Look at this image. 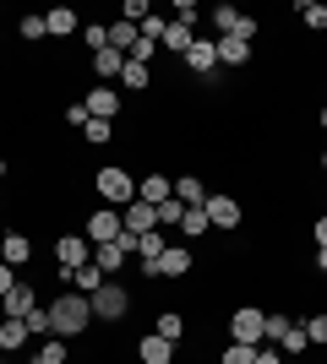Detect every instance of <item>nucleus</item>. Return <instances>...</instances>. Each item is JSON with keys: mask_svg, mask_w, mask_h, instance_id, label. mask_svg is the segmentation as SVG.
<instances>
[{"mask_svg": "<svg viewBox=\"0 0 327 364\" xmlns=\"http://www.w3.org/2000/svg\"><path fill=\"white\" fill-rule=\"evenodd\" d=\"M224 364H256V348H246V343H229V348H224Z\"/></svg>", "mask_w": 327, "mask_h": 364, "instance_id": "33", "label": "nucleus"}, {"mask_svg": "<svg viewBox=\"0 0 327 364\" xmlns=\"http://www.w3.org/2000/svg\"><path fill=\"white\" fill-rule=\"evenodd\" d=\"M16 33L38 44V38H44V33H49V22H44V16H22V22H16Z\"/></svg>", "mask_w": 327, "mask_h": 364, "instance_id": "32", "label": "nucleus"}, {"mask_svg": "<svg viewBox=\"0 0 327 364\" xmlns=\"http://www.w3.org/2000/svg\"><path fill=\"white\" fill-rule=\"evenodd\" d=\"M93 71L104 76V82H115V76L125 71V55H120V49H98V55H93Z\"/></svg>", "mask_w": 327, "mask_h": 364, "instance_id": "21", "label": "nucleus"}, {"mask_svg": "<svg viewBox=\"0 0 327 364\" xmlns=\"http://www.w3.org/2000/svg\"><path fill=\"white\" fill-rule=\"evenodd\" d=\"M322 168H327V152H322Z\"/></svg>", "mask_w": 327, "mask_h": 364, "instance_id": "47", "label": "nucleus"}, {"mask_svg": "<svg viewBox=\"0 0 327 364\" xmlns=\"http://www.w3.org/2000/svg\"><path fill=\"white\" fill-rule=\"evenodd\" d=\"M38 364H66V337H49L38 348Z\"/></svg>", "mask_w": 327, "mask_h": 364, "instance_id": "31", "label": "nucleus"}, {"mask_svg": "<svg viewBox=\"0 0 327 364\" xmlns=\"http://www.w3.org/2000/svg\"><path fill=\"white\" fill-rule=\"evenodd\" d=\"M137 359L142 364H175V343H164V337H142V343H137Z\"/></svg>", "mask_w": 327, "mask_h": 364, "instance_id": "15", "label": "nucleus"}, {"mask_svg": "<svg viewBox=\"0 0 327 364\" xmlns=\"http://www.w3.org/2000/svg\"><path fill=\"white\" fill-rule=\"evenodd\" d=\"M88 299H93V321H120L125 310H131V299H125L120 283H104V289L88 294Z\"/></svg>", "mask_w": 327, "mask_h": 364, "instance_id": "4", "label": "nucleus"}, {"mask_svg": "<svg viewBox=\"0 0 327 364\" xmlns=\"http://www.w3.org/2000/svg\"><path fill=\"white\" fill-rule=\"evenodd\" d=\"M120 82H125V87H131V92H142V87H147V82H153V71H147V65H142V60H125Z\"/></svg>", "mask_w": 327, "mask_h": 364, "instance_id": "27", "label": "nucleus"}, {"mask_svg": "<svg viewBox=\"0 0 327 364\" xmlns=\"http://www.w3.org/2000/svg\"><path fill=\"white\" fill-rule=\"evenodd\" d=\"M300 22L322 33V28H327V6H322V0H300Z\"/></svg>", "mask_w": 327, "mask_h": 364, "instance_id": "28", "label": "nucleus"}, {"mask_svg": "<svg viewBox=\"0 0 327 364\" xmlns=\"http://www.w3.org/2000/svg\"><path fill=\"white\" fill-rule=\"evenodd\" d=\"M306 343H327V316H311V321H306Z\"/></svg>", "mask_w": 327, "mask_h": 364, "instance_id": "36", "label": "nucleus"}, {"mask_svg": "<svg viewBox=\"0 0 327 364\" xmlns=\"http://www.w3.org/2000/svg\"><path fill=\"white\" fill-rule=\"evenodd\" d=\"M153 332H158V337H164V343H180V332H186V321L175 316V310H164V316H158V321H153Z\"/></svg>", "mask_w": 327, "mask_h": 364, "instance_id": "25", "label": "nucleus"}, {"mask_svg": "<svg viewBox=\"0 0 327 364\" xmlns=\"http://www.w3.org/2000/svg\"><path fill=\"white\" fill-rule=\"evenodd\" d=\"M191 44H197V28H191V22H170V28H164V49H170V55H186Z\"/></svg>", "mask_w": 327, "mask_h": 364, "instance_id": "19", "label": "nucleus"}, {"mask_svg": "<svg viewBox=\"0 0 327 364\" xmlns=\"http://www.w3.org/2000/svg\"><path fill=\"white\" fill-rule=\"evenodd\" d=\"M175 11H180L175 22H191V28H197V6H191V0H175Z\"/></svg>", "mask_w": 327, "mask_h": 364, "instance_id": "41", "label": "nucleus"}, {"mask_svg": "<svg viewBox=\"0 0 327 364\" xmlns=\"http://www.w3.org/2000/svg\"><path fill=\"white\" fill-rule=\"evenodd\" d=\"M98 196H104V201H115V207H120V213H125V207H131V201H137V180H131V174H125V168H98Z\"/></svg>", "mask_w": 327, "mask_h": 364, "instance_id": "2", "label": "nucleus"}, {"mask_svg": "<svg viewBox=\"0 0 327 364\" xmlns=\"http://www.w3.org/2000/svg\"><path fill=\"white\" fill-rule=\"evenodd\" d=\"M137 38H142V33L131 28V22H109V49H120V55H131V49H137Z\"/></svg>", "mask_w": 327, "mask_h": 364, "instance_id": "23", "label": "nucleus"}, {"mask_svg": "<svg viewBox=\"0 0 327 364\" xmlns=\"http://www.w3.org/2000/svg\"><path fill=\"white\" fill-rule=\"evenodd\" d=\"M66 120H71V125H77V131H82V125L93 120V114H88V104H71V109H66Z\"/></svg>", "mask_w": 327, "mask_h": 364, "instance_id": "40", "label": "nucleus"}, {"mask_svg": "<svg viewBox=\"0 0 327 364\" xmlns=\"http://www.w3.org/2000/svg\"><path fill=\"white\" fill-rule=\"evenodd\" d=\"M28 321H6V316H0V348H6V353H11V348H22V343H28Z\"/></svg>", "mask_w": 327, "mask_h": 364, "instance_id": "22", "label": "nucleus"}, {"mask_svg": "<svg viewBox=\"0 0 327 364\" xmlns=\"http://www.w3.org/2000/svg\"><path fill=\"white\" fill-rule=\"evenodd\" d=\"M153 49H158V44H147V38H137V49H131L125 60H142V65H147V60H153Z\"/></svg>", "mask_w": 327, "mask_h": 364, "instance_id": "39", "label": "nucleus"}, {"mask_svg": "<svg viewBox=\"0 0 327 364\" xmlns=\"http://www.w3.org/2000/svg\"><path fill=\"white\" fill-rule=\"evenodd\" d=\"M55 256H61V267H88V234H61L55 240Z\"/></svg>", "mask_w": 327, "mask_h": 364, "instance_id": "9", "label": "nucleus"}, {"mask_svg": "<svg viewBox=\"0 0 327 364\" xmlns=\"http://www.w3.org/2000/svg\"><path fill=\"white\" fill-rule=\"evenodd\" d=\"M88 321H93V299L88 294H61L49 304V337H77Z\"/></svg>", "mask_w": 327, "mask_h": 364, "instance_id": "1", "label": "nucleus"}, {"mask_svg": "<svg viewBox=\"0 0 327 364\" xmlns=\"http://www.w3.org/2000/svg\"><path fill=\"white\" fill-rule=\"evenodd\" d=\"M82 38H88L93 55H98V49H109V28H98V22H93V28H82Z\"/></svg>", "mask_w": 327, "mask_h": 364, "instance_id": "34", "label": "nucleus"}, {"mask_svg": "<svg viewBox=\"0 0 327 364\" xmlns=\"http://www.w3.org/2000/svg\"><path fill=\"white\" fill-rule=\"evenodd\" d=\"M191 272V250L186 245H164V256H158V277H186Z\"/></svg>", "mask_w": 327, "mask_h": 364, "instance_id": "13", "label": "nucleus"}, {"mask_svg": "<svg viewBox=\"0 0 327 364\" xmlns=\"http://www.w3.org/2000/svg\"><path fill=\"white\" fill-rule=\"evenodd\" d=\"M137 196L147 201V207H164V201L175 196V180H164V174H147V180L137 185Z\"/></svg>", "mask_w": 327, "mask_h": 364, "instance_id": "17", "label": "nucleus"}, {"mask_svg": "<svg viewBox=\"0 0 327 364\" xmlns=\"http://www.w3.org/2000/svg\"><path fill=\"white\" fill-rule=\"evenodd\" d=\"M180 228H186V234H207V207H186V218H180Z\"/></svg>", "mask_w": 327, "mask_h": 364, "instance_id": "29", "label": "nucleus"}, {"mask_svg": "<svg viewBox=\"0 0 327 364\" xmlns=\"http://www.w3.org/2000/svg\"><path fill=\"white\" fill-rule=\"evenodd\" d=\"M311 234H316V250H327V218H316V228H311Z\"/></svg>", "mask_w": 327, "mask_h": 364, "instance_id": "43", "label": "nucleus"}, {"mask_svg": "<svg viewBox=\"0 0 327 364\" xmlns=\"http://www.w3.org/2000/svg\"><path fill=\"white\" fill-rule=\"evenodd\" d=\"M316 272H327V250H316Z\"/></svg>", "mask_w": 327, "mask_h": 364, "instance_id": "44", "label": "nucleus"}, {"mask_svg": "<svg viewBox=\"0 0 327 364\" xmlns=\"http://www.w3.org/2000/svg\"><path fill=\"white\" fill-rule=\"evenodd\" d=\"M0 180H6V158H0Z\"/></svg>", "mask_w": 327, "mask_h": 364, "instance_id": "45", "label": "nucleus"}, {"mask_svg": "<svg viewBox=\"0 0 327 364\" xmlns=\"http://www.w3.org/2000/svg\"><path fill=\"white\" fill-rule=\"evenodd\" d=\"M322 131H327V109H322Z\"/></svg>", "mask_w": 327, "mask_h": 364, "instance_id": "46", "label": "nucleus"}, {"mask_svg": "<svg viewBox=\"0 0 327 364\" xmlns=\"http://www.w3.org/2000/svg\"><path fill=\"white\" fill-rule=\"evenodd\" d=\"M82 104H88V114H93V120H115V114H120V92H115V87H93Z\"/></svg>", "mask_w": 327, "mask_h": 364, "instance_id": "12", "label": "nucleus"}, {"mask_svg": "<svg viewBox=\"0 0 327 364\" xmlns=\"http://www.w3.org/2000/svg\"><path fill=\"white\" fill-rule=\"evenodd\" d=\"M120 223H125V234H153V228H158V207H147V201L137 196V201L120 213Z\"/></svg>", "mask_w": 327, "mask_h": 364, "instance_id": "7", "label": "nucleus"}, {"mask_svg": "<svg viewBox=\"0 0 327 364\" xmlns=\"http://www.w3.org/2000/svg\"><path fill=\"white\" fill-rule=\"evenodd\" d=\"M273 348H279V353H300V348H311V343H306V326H295V321H289V326L279 332V343H273Z\"/></svg>", "mask_w": 327, "mask_h": 364, "instance_id": "24", "label": "nucleus"}, {"mask_svg": "<svg viewBox=\"0 0 327 364\" xmlns=\"http://www.w3.org/2000/svg\"><path fill=\"white\" fill-rule=\"evenodd\" d=\"M28 256H33V240H28V234H6V240H0V261H6V267H22Z\"/></svg>", "mask_w": 327, "mask_h": 364, "instance_id": "18", "label": "nucleus"}, {"mask_svg": "<svg viewBox=\"0 0 327 364\" xmlns=\"http://www.w3.org/2000/svg\"><path fill=\"white\" fill-rule=\"evenodd\" d=\"M213 28L224 33V38H256V16H240L234 6H213Z\"/></svg>", "mask_w": 327, "mask_h": 364, "instance_id": "5", "label": "nucleus"}, {"mask_svg": "<svg viewBox=\"0 0 327 364\" xmlns=\"http://www.w3.org/2000/svg\"><path fill=\"white\" fill-rule=\"evenodd\" d=\"M16 283H22V277H16V267H6V261H0V299H6Z\"/></svg>", "mask_w": 327, "mask_h": 364, "instance_id": "37", "label": "nucleus"}, {"mask_svg": "<svg viewBox=\"0 0 327 364\" xmlns=\"http://www.w3.org/2000/svg\"><path fill=\"white\" fill-rule=\"evenodd\" d=\"M218 44V65H246L251 60V44L246 38H213Z\"/></svg>", "mask_w": 327, "mask_h": 364, "instance_id": "20", "label": "nucleus"}, {"mask_svg": "<svg viewBox=\"0 0 327 364\" xmlns=\"http://www.w3.org/2000/svg\"><path fill=\"white\" fill-rule=\"evenodd\" d=\"M120 234H125L120 213H109V207H104V213L88 218V240H93V245H109V240H120Z\"/></svg>", "mask_w": 327, "mask_h": 364, "instance_id": "8", "label": "nucleus"}, {"mask_svg": "<svg viewBox=\"0 0 327 364\" xmlns=\"http://www.w3.org/2000/svg\"><path fill=\"white\" fill-rule=\"evenodd\" d=\"M262 337H267V316H262V310H251V304H246V310H234V316H229V343L256 348Z\"/></svg>", "mask_w": 327, "mask_h": 364, "instance_id": "3", "label": "nucleus"}, {"mask_svg": "<svg viewBox=\"0 0 327 364\" xmlns=\"http://www.w3.org/2000/svg\"><path fill=\"white\" fill-rule=\"evenodd\" d=\"M256 364H284V353L279 348H256Z\"/></svg>", "mask_w": 327, "mask_h": 364, "instance_id": "42", "label": "nucleus"}, {"mask_svg": "<svg viewBox=\"0 0 327 364\" xmlns=\"http://www.w3.org/2000/svg\"><path fill=\"white\" fill-rule=\"evenodd\" d=\"M180 218H186V207H180V201H164V207H158V228H180Z\"/></svg>", "mask_w": 327, "mask_h": 364, "instance_id": "30", "label": "nucleus"}, {"mask_svg": "<svg viewBox=\"0 0 327 364\" xmlns=\"http://www.w3.org/2000/svg\"><path fill=\"white\" fill-rule=\"evenodd\" d=\"M207 223H213V228H234V223H240V201L213 191V196H207Z\"/></svg>", "mask_w": 327, "mask_h": 364, "instance_id": "11", "label": "nucleus"}, {"mask_svg": "<svg viewBox=\"0 0 327 364\" xmlns=\"http://www.w3.org/2000/svg\"><path fill=\"white\" fill-rule=\"evenodd\" d=\"M33 310H38V304H33V283H16V289L0 299V316L6 321H22V316H33Z\"/></svg>", "mask_w": 327, "mask_h": 364, "instance_id": "10", "label": "nucleus"}, {"mask_svg": "<svg viewBox=\"0 0 327 364\" xmlns=\"http://www.w3.org/2000/svg\"><path fill=\"white\" fill-rule=\"evenodd\" d=\"M0 364H6V359H0Z\"/></svg>", "mask_w": 327, "mask_h": 364, "instance_id": "48", "label": "nucleus"}, {"mask_svg": "<svg viewBox=\"0 0 327 364\" xmlns=\"http://www.w3.org/2000/svg\"><path fill=\"white\" fill-rule=\"evenodd\" d=\"M207 196H213V191H207V185L197 180V174L175 180V201H180V207H207Z\"/></svg>", "mask_w": 327, "mask_h": 364, "instance_id": "16", "label": "nucleus"}, {"mask_svg": "<svg viewBox=\"0 0 327 364\" xmlns=\"http://www.w3.org/2000/svg\"><path fill=\"white\" fill-rule=\"evenodd\" d=\"M61 277H66V283H71V294H98V289H104V283H109V277L98 272L93 261H88V267H61Z\"/></svg>", "mask_w": 327, "mask_h": 364, "instance_id": "6", "label": "nucleus"}, {"mask_svg": "<svg viewBox=\"0 0 327 364\" xmlns=\"http://www.w3.org/2000/svg\"><path fill=\"white\" fill-rule=\"evenodd\" d=\"M186 65H191V71H202V76H213V65H218V44H213V38H197V44L186 49Z\"/></svg>", "mask_w": 327, "mask_h": 364, "instance_id": "14", "label": "nucleus"}, {"mask_svg": "<svg viewBox=\"0 0 327 364\" xmlns=\"http://www.w3.org/2000/svg\"><path fill=\"white\" fill-rule=\"evenodd\" d=\"M22 321H28L33 337H49V310H33V316H22Z\"/></svg>", "mask_w": 327, "mask_h": 364, "instance_id": "35", "label": "nucleus"}, {"mask_svg": "<svg viewBox=\"0 0 327 364\" xmlns=\"http://www.w3.org/2000/svg\"><path fill=\"white\" fill-rule=\"evenodd\" d=\"M44 22H49V33H61V38H66V33H77V11H71V6H55Z\"/></svg>", "mask_w": 327, "mask_h": 364, "instance_id": "26", "label": "nucleus"}, {"mask_svg": "<svg viewBox=\"0 0 327 364\" xmlns=\"http://www.w3.org/2000/svg\"><path fill=\"white\" fill-rule=\"evenodd\" d=\"M82 131H88V141H109V120H88Z\"/></svg>", "mask_w": 327, "mask_h": 364, "instance_id": "38", "label": "nucleus"}]
</instances>
